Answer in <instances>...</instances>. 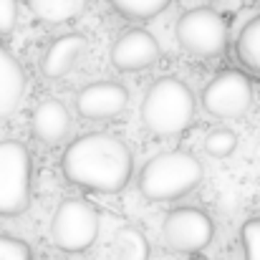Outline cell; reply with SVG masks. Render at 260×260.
I'll list each match as a JSON object with an SVG mask.
<instances>
[{
  "mask_svg": "<svg viewBox=\"0 0 260 260\" xmlns=\"http://www.w3.org/2000/svg\"><path fill=\"white\" fill-rule=\"evenodd\" d=\"M61 172L74 187L114 194L129 184L134 157L124 139L106 132H91L66 147L61 157Z\"/></svg>",
  "mask_w": 260,
  "mask_h": 260,
  "instance_id": "cell-1",
  "label": "cell"
},
{
  "mask_svg": "<svg viewBox=\"0 0 260 260\" xmlns=\"http://www.w3.org/2000/svg\"><path fill=\"white\" fill-rule=\"evenodd\" d=\"M139 116L152 134L177 137L194 119V93L177 76H159L147 88Z\"/></svg>",
  "mask_w": 260,
  "mask_h": 260,
  "instance_id": "cell-2",
  "label": "cell"
},
{
  "mask_svg": "<svg viewBox=\"0 0 260 260\" xmlns=\"http://www.w3.org/2000/svg\"><path fill=\"white\" fill-rule=\"evenodd\" d=\"M205 177L200 159L189 152L172 149L152 157L139 172V192L152 202H172L189 194Z\"/></svg>",
  "mask_w": 260,
  "mask_h": 260,
  "instance_id": "cell-3",
  "label": "cell"
},
{
  "mask_svg": "<svg viewBox=\"0 0 260 260\" xmlns=\"http://www.w3.org/2000/svg\"><path fill=\"white\" fill-rule=\"evenodd\" d=\"M33 165L18 139H0V217H15L30 205Z\"/></svg>",
  "mask_w": 260,
  "mask_h": 260,
  "instance_id": "cell-4",
  "label": "cell"
},
{
  "mask_svg": "<svg viewBox=\"0 0 260 260\" xmlns=\"http://www.w3.org/2000/svg\"><path fill=\"white\" fill-rule=\"evenodd\" d=\"M99 238V210L84 197L63 200L51 220V240L63 253H84Z\"/></svg>",
  "mask_w": 260,
  "mask_h": 260,
  "instance_id": "cell-5",
  "label": "cell"
},
{
  "mask_svg": "<svg viewBox=\"0 0 260 260\" xmlns=\"http://www.w3.org/2000/svg\"><path fill=\"white\" fill-rule=\"evenodd\" d=\"M177 41L197 58H215L228 48V20L212 8H192L177 20Z\"/></svg>",
  "mask_w": 260,
  "mask_h": 260,
  "instance_id": "cell-6",
  "label": "cell"
},
{
  "mask_svg": "<svg viewBox=\"0 0 260 260\" xmlns=\"http://www.w3.org/2000/svg\"><path fill=\"white\" fill-rule=\"evenodd\" d=\"M253 104V84L243 71H220L202 91V106L217 119H240Z\"/></svg>",
  "mask_w": 260,
  "mask_h": 260,
  "instance_id": "cell-7",
  "label": "cell"
},
{
  "mask_svg": "<svg viewBox=\"0 0 260 260\" xmlns=\"http://www.w3.org/2000/svg\"><path fill=\"white\" fill-rule=\"evenodd\" d=\"M212 217L197 207H177L162 222V240L174 253H200L212 243Z\"/></svg>",
  "mask_w": 260,
  "mask_h": 260,
  "instance_id": "cell-8",
  "label": "cell"
},
{
  "mask_svg": "<svg viewBox=\"0 0 260 260\" xmlns=\"http://www.w3.org/2000/svg\"><path fill=\"white\" fill-rule=\"evenodd\" d=\"M159 56L162 51H159L157 38L144 28H132L121 33L111 46V63L116 71H124V74L152 69L159 61Z\"/></svg>",
  "mask_w": 260,
  "mask_h": 260,
  "instance_id": "cell-9",
  "label": "cell"
},
{
  "mask_svg": "<svg viewBox=\"0 0 260 260\" xmlns=\"http://www.w3.org/2000/svg\"><path fill=\"white\" fill-rule=\"evenodd\" d=\"M126 101H129V91L124 88V84H116V81H93L84 86L76 93V111L84 116V119H93V121H101V119H114L119 116L124 109H126Z\"/></svg>",
  "mask_w": 260,
  "mask_h": 260,
  "instance_id": "cell-10",
  "label": "cell"
},
{
  "mask_svg": "<svg viewBox=\"0 0 260 260\" xmlns=\"http://www.w3.org/2000/svg\"><path fill=\"white\" fill-rule=\"evenodd\" d=\"M86 51V36L81 33H66L61 38H56L46 53L41 56V74L46 79H63L66 74L74 71L76 61L84 56Z\"/></svg>",
  "mask_w": 260,
  "mask_h": 260,
  "instance_id": "cell-11",
  "label": "cell"
},
{
  "mask_svg": "<svg viewBox=\"0 0 260 260\" xmlns=\"http://www.w3.org/2000/svg\"><path fill=\"white\" fill-rule=\"evenodd\" d=\"M30 129L33 137L48 147H56L66 139L69 129H71V114L63 106V101L58 99H46L36 106L33 116H30Z\"/></svg>",
  "mask_w": 260,
  "mask_h": 260,
  "instance_id": "cell-12",
  "label": "cell"
},
{
  "mask_svg": "<svg viewBox=\"0 0 260 260\" xmlns=\"http://www.w3.org/2000/svg\"><path fill=\"white\" fill-rule=\"evenodd\" d=\"M25 86H28V76L20 61L0 43V119L13 114L20 106Z\"/></svg>",
  "mask_w": 260,
  "mask_h": 260,
  "instance_id": "cell-13",
  "label": "cell"
},
{
  "mask_svg": "<svg viewBox=\"0 0 260 260\" xmlns=\"http://www.w3.org/2000/svg\"><path fill=\"white\" fill-rule=\"evenodd\" d=\"M25 5L38 20L58 25L79 18L86 8V0H25Z\"/></svg>",
  "mask_w": 260,
  "mask_h": 260,
  "instance_id": "cell-14",
  "label": "cell"
},
{
  "mask_svg": "<svg viewBox=\"0 0 260 260\" xmlns=\"http://www.w3.org/2000/svg\"><path fill=\"white\" fill-rule=\"evenodd\" d=\"M116 260H149V243L139 228L124 225L114 238Z\"/></svg>",
  "mask_w": 260,
  "mask_h": 260,
  "instance_id": "cell-15",
  "label": "cell"
},
{
  "mask_svg": "<svg viewBox=\"0 0 260 260\" xmlns=\"http://www.w3.org/2000/svg\"><path fill=\"white\" fill-rule=\"evenodd\" d=\"M235 51H238L240 63H245L250 71L260 74V15L250 18L243 25L238 43H235Z\"/></svg>",
  "mask_w": 260,
  "mask_h": 260,
  "instance_id": "cell-16",
  "label": "cell"
},
{
  "mask_svg": "<svg viewBox=\"0 0 260 260\" xmlns=\"http://www.w3.org/2000/svg\"><path fill=\"white\" fill-rule=\"evenodd\" d=\"M170 3L172 0H109V5L119 15H124L129 20H139V23L157 18L159 13H165L170 8Z\"/></svg>",
  "mask_w": 260,
  "mask_h": 260,
  "instance_id": "cell-17",
  "label": "cell"
},
{
  "mask_svg": "<svg viewBox=\"0 0 260 260\" xmlns=\"http://www.w3.org/2000/svg\"><path fill=\"white\" fill-rule=\"evenodd\" d=\"M238 149V134L233 129H212L205 137V152L215 159H225Z\"/></svg>",
  "mask_w": 260,
  "mask_h": 260,
  "instance_id": "cell-18",
  "label": "cell"
},
{
  "mask_svg": "<svg viewBox=\"0 0 260 260\" xmlns=\"http://www.w3.org/2000/svg\"><path fill=\"white\" fill-rule=\"evenodd\" d=\"M240 243L245 260H260V217H250L240 228Z\"/></svg>",
  "mask_w": 260,
  "mask_h": 260,
  "instance_id": "cell-19",
  "label": "cell"
},
{
  "mask_svg": "<svg viewBox=\"0 0 260 260\" xmlns=\"http://www.w3.org/2000/svg\"><path fill=\"white\" fill-rule=\"evenodd\" d=\"M0 260H33L28 243L0 233Z\"/></svg>",
  "mask_w": 260,
  "mask_h": 260,
  "instance_id": "cell-20",
  "label": "cell"
},
{
  "mask_svg": "<svg viewBox=\"0 0 260 260\" xmlns=\"http://www.w3.org/2000/svg\"><path fill=\"white\" fill-rule=\"evenodd\" d=\"M18 23V0H0V36L13 33Z\"/></svg>",
  "mask_w": 260,
  "mask_h": 260,
  "instance_id": "cell-21",
  "label": "cell"
},
{
  "mask_svg": "<svg viewBox=\"0 0 260 260\" xmlns=\"http://www.w3.org/2000/svg\"><path fill=\"white\" fill-rule=\"evenodd\" d=\"M258 157H260V144H258Z\"/></svg>",
  "mask_w": 260,
  "mask_h": 260,
  "instance_id": "cell-22",
  "label": "cell"
},
{
  "mask_svg": "<svg viewBox=\"0 0 260 260\" xmlns=\"http://www.w3.org/2000/svg\"><path fill=\"white\" fill-rule=\"evenodd\" d=\"M194 260H207V258H194Z\"/></svg>",
  "mask_w": 260,
  "mask_h": 260,
  "instance_id": "cell-23",
  "label": "cell"
}]
</instances>
